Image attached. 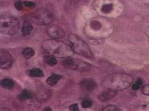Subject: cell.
Segmentation results:
<instances>
[{"mask_svg":"<svg viewBox=\"0 0 149 111\" xmlns=\"http://www.w3.org/2000/svg\"><path fill=\"white\" fill-rule=\"evenodd\" d=\"M42 49L46 54L60 58L70 57L74 53L71 46L56 39L47 40L43 42Z\"/></svg>","mask_w":149,"mask_h":111,"instance_id":"obj_1","label":"cell"},{"mask_svg":"<svg viewBox=\"0 0 149 111\" xmlns=\"http://www.w3.org/2000/svg\"><path fill=\"white\" fill-rule=\"evenodd\" d=\"M133 82L130 75L123 73H116L107 75L102 82L105 89L121 90L128 88Z\"/></svg>","mask_w":149,"mask_h":111,"instance_id":"obj_2","label":"cell"},{"mask_svg":"<svg viewBox=\"0 0 149 111\" xmlns=\"http://www.w3.org/2000/svg\"><path fill=\"white\" fill-rule=\"evenodd\" d=\"M69 40L74 52L87 58H93V55L91 49L87 43L81 38L76 35H70L69 37Z\"/></svg>","mask_w":149,"mask_h":111,"instance_id":"obj_3","label":"cell"},{"mask_svg":"<svg viewBox=\"0 0 149 111\" xmlns=\"http://www.w3.org/2000/svg\"><path fill=\"white\" fill-rule=\"evenodd\" d=\"M19 29V22L17 18L11 16H1L0 19L1 33L7 35H14Z\"/></svg>","mask_w":149,"mask_h":111,"instance_id":"obj_4","label":"cell"},{"mask_svg":"<svg viewBox=\"0 0 149 111\" xmlns=\"http://www.w3.org/2000/svg\"><path fill=\"white\" fill-rule=\"evenodd\" d=\"M62 64L68 69L79 71L88 70L90 69V67H91V65L89 63L82 60L81 59L73 58L70 57L65 58V60L62 62Z\"/></svg>","mask_w":149,"mask_h":111,"instance_id":"obj_5","label":"cell"},{"mask_svg":"<svg viewBox=\"0 0 149 111\" xmlns=\"http://www.w3.org/2000/svg\"><path fill=\"white\" fill-rule=\"evenodd\" d=\"M13 58L8 51L6 50L0 51V67L2 69H7L12 65Z\"/></svg>","mask_w":149,"mask_h":111,"instance_id":"obj_6","label":"cell"},{"mask_svg":"<svg viewBox=\"0 0 149 111\" xmlns=\"http://www.w3.org/2000/svg\"><path fill=\"white\" fill-rule=\"evenodd\" d=\"M47 33L50 37L55 39L61 38L64 37L65 35L64 31L60 27L56 25L49 27L47 30Z\"/></svg>","mask_w":149,"mask_h":111,"instance_id":"obj_7","label":"cell"},{"mask_svg":"<svg viewBox=\"0 0 149 111\" xmlns=\"http://www.w3.org/2000/svg\"><path fill=\"white\" fill-rule=\"evenodd\" d=\"M116 95H117L116 90L106 89L105 90L103 91V92L99 95L98 98L101 101L105 102L115 97Z\"/></svg>","mask_w":149,"mask_h":111,"instance_id":"obj_8","label":"cell"},{"mask_svg":"<svg viewBox=\"0 0 149 111\" xmlns=\"http://www.w3.org/2000/svg\"><path fill=\"white\" fill-rule=\"evenodd\" d=\"M80 84L81 86L83 87V88L89 90H91L96 87L95 82L91 78L83 79V80H81Z\"/></svg>","mask_w":149,"mask_h":111,"instance_id":"obj_9","label":"cell"},{"mask_svg":"<svg viewBox=\"0 0 149 111\" xmlns=\"http://www.w3.org/2000/svg\"><path fill=\"white\" fill-rule=\"evenodd\" d=\"M26 74L31 77H42L44 76V73L40 69L35 68L27 70Z\"/></svg>","mask_w":149,"mask_h":111,"instance_id":"obj_10","label":"cell"},{"mask_svg":"<svg viewBox=\"0 0 149 111\" xmlns=\"http://www.w3.org/2000/svg\"><path fill=\"white\" fill-rule=\"evenodd\" d=\"M33 30V26L30 22L25 21L23 23V25L22 26V32L23 35L26 36V35H30Z\"/></svg>","mask_w":149,"mask_h":111,"instance_id":"obj_11","label":"cell"},{"mask_svg":"<svg viewBox=\"0 0 149 111\" xmlns=\"http://www.w3.org/2000/svg\"><path fill=\"white\" fill-rule=\"evenodd\" d=\"M61 76L57 74H52L47 79V83L51 86H54L61 79Z\"/></svg>","mask_w":149,"mask_h":111,"instance_id":"obj_12","label":"cell"},{"mask_svg":"<svg viewBox=\"0 0 149 111\" xmlns=\"http://www.w3.org/2000/svg\"><path fill=\"white\" fill-rule=\"evenodd\" d=\"M43 60H44V62L45 63H47V64L50 66H54L57 63V60H56V58H55V57L49 55L44 56V58H43Z\"/></svg>","mask_w":149,"mask_h":111,"instance_id":"obj_13","label":"cell"},{"mask_svg":"<svg viewBox=\"0 0 149 111\" xmlns=\"http://www.w3.org/2000/svg\"><path fill=\"white\" fill-rule=\"evenodd\" d=\"M1 85L4 87V88L7 89H11L13 88L14 87V83L13 82L10 80V79H3L1 81Z\"/></svg>","mask_w":149,"mask_h":111,"instance_id":"obj_14","label":"cell"},{"mask_svg":"<svg viewBox=\"0 0 149 111\" xmlns=\"http://www.w3.org/2000/svg\"><path fill=\"white\" fill-rule=\"evenodd\" d=\"M35 54V51L32 48H26L22 51V55H23L26 59H29L31 57H32Z\"/></svg>","mask_w":149,"mask_h":111,"instance_id":"obj_15","label":"cell"},{"mask_svg":"<svg viewBox=\"0 0 149 111\" xmlns=\"http://www.w3.org/2000/svg\"><path fill=\"white\" fill-rule=\"evenodd\" d=\"M19 97H20V99H22V100H28V99H32V95L29 90H24L22 91L20 95H19Z\"/></svg>","mask_w":149,"mask_h":111,"instance_id":"obj_16","label":"cell"},{"mask_svg":"<svg viewBox=\"0 0 149 111\" xmlns=\"http://www.w3.org/2000/svg\"><path fill=\"white\" fill-rule=\"evenodd\" d=\"M142 85V80H140V79H138L135 84L132 85V90H139L140 88V87Z\"/></svg>","mask_w":149,"mask_h":111,"instance_id":"obj_17","label":"cell"},{"mask_svg":"<svg viewBox=\"0 0 149 111\" xmlns=\"http://www.w3.org/2000/svg\"><path fill=\"white\" fill-rule=\"evenodd\" d=\"M82 107H83V108H91V105H92V102L89 101V100H84L82 102Z\"/></svg>","mask_w":149,"mask_h":111,"instance_id":"obj_18","label":"cell"},{"mask_svg":"<svg viewBox=\"0 0 149 111\" xmlns=\"http://www.w3.org/2000/svg\"><path fill=\"white\" fill-rule=\"evenodd\" d=\"M103 110H110V111L120 110V109L118 108H117V107L115 105H108L107 107H106V108H104L103 109Z\"/></svg>","mask_w":149,"mask_h":111,"instance_id":"obj_19","label":"cell"},{"mask_svg":"<svg viewBox=\"0 0 149 111\" xmlns=\"http://www.w3.org/2000/svg\"><path fill=\"white\" fill-rule=\"evenodd\" d=\"M142 92L144 95L149 96V85H146L142 87Z\"/></svg>","mask_w":149,"mask_h":111,"instance_id":"obj_20","label":"cell"},{"mask_svg":"<svg viewBox=\"0 0 149 111\" xmlns=\"http://www.w3.org/2000/svg\"><path fill=\"white\" fill-rule=\"evenodd\" d=\"M15 6L18 10H21L23 8V3L20 1H18L17 2H15Z\"/></svg>","mask_w":149,"mask_h":111,"instance_id":"obj_21","label":"cell"},{"mask_svg":"<svg viewBox=\"0 0 149 111\" xmlns=\"http://www.w3.org/2000/svg\"><path fill=\"white\" fill-rule=\"evenodd\" d=\"M23 4H24V5L26 7L28 8H33L35 6V3H33V2H31V1H25L23 2Z\"/></svg>","mask_w":149,"mask_h":111,"instance_id":"obj_22","label":"cell"},{"mask_svg":"<svg viewBox=\"0 0 149 111\" xmlns=\"http://www.w3.org/2000/svg\"><path fill=\"white\" fill-rule=\"evenodd\" d=\"M69 109L70 110L77 111V110H79V108H78V105L77 104H72L69 107Z\"/></svg>","mask_w":149,"mask_h":111,"instance_id":"obj_23","label":"cell"},{"mask_svg":"<svg viewBox=\"0 0 149 111\" xmlns=\"http://www.w3.org/2000/svg\"><path fill=\"white\" fill-rule=\"evenodd\" d=\"M52 110V109H51L50 108H45V109H44V110Z\"/></svg>","mask_w":149,"mask_h":111,"instance_id":"obj_24","label":"cell"}]
</instances>
